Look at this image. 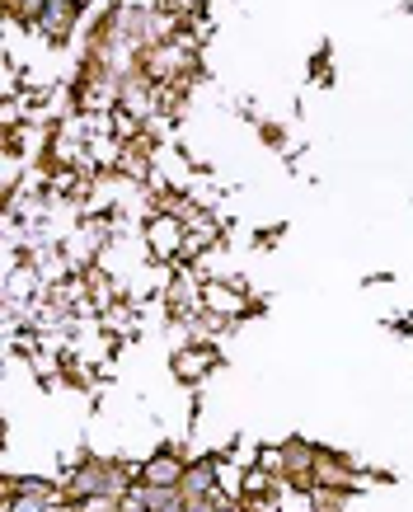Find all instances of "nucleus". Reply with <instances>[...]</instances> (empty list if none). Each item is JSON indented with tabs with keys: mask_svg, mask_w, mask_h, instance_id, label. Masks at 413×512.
Here are the masks:
<instances>
[{
	"mask_svg": "<svg viewBox=\"0 0 413 512\" xmlns=\"http://www.w3.org/2000/svg\"><path fill=\"white\" fill-rule=\"evenodd\" d=\"M71 503H85V498H127L137 489V466H123V461H108V456H80L71 480L62 484Z\"/></svg>",
	"mask_w": 413,
	"mask_h": 512,
	"instance_id": "f257e3e1",
	"label": "nucleus"
},
{
	"mask_svg": "<svg viewBox=\"0 0 413 512\" xmlns=\"http://www.w3.org/2000/svg\"><path fill=\"white\" fill-rule=\"evenodd\" d=\"M202 287H207V282H202L188 264H179L174 268V278H169V287H165V311L174 315V320H198L202 315Z\"/></svg>",
	"mask_w": 413,
	"mask_h": 512,
	"instance_id": "f03ea898",
	"label": "nucleus"
},
{
	"mask_svg": "<svg viewBox=\"0 0 413 512\" xmlns=\"http://www.w3.org/2000/svg\"><path fill=\"white\" fill-rule=\"evenodd\" d=\"M188 470V456L179 447H155L137 466V484H155V489H179Z\"/></svg>",
	"mask_w": 413,
	"mask_h": 512,
	"instance_id": "7ed1b4c3",
	"label": "nucleus"
},
{
	"mask_svg": "<svg viewBox=\"0 0 413 512\" xmlns=\"http://www.w3.org/2000/svg\"><path fill=\"white\" fill-rule=\"evenodd\" d=\"M362 470H357V461H352L348 451H329L320 447V461H315V484H329V489H343V494H357L362 489Z\"/></svg>",
	"mask_w": 413,
	"mask_h": 512,
	"instance_id": "20e7f679",
	"label": "nucleus"
},
{
	"mask_svg": "<svg viewBox=\"0 0 413 512\" xmlns=\"http://www.w3.org/2000/svg\"><path fill=\"white\" fill-rule=\"evenodd\" d=\"M146 245H151L155 264H179V249H184V221L160 217V212H155V217L146 221Z\"/></svg>",
	"mask_w": 413,
	"mask_h": 512,
	"instance_id": "39448f33",
	"label": "nucleus"
},
{
	"mask_svg": "<svg viewBox=\"0 0 413 512\" xmlns=\"http://www.w3.org/2000/svg\"><path fill=\"white\" fill-rule=\"evenodd\" d=\"M76 19H80L76 0H47V10H43V19H38V29L33 33H43L47 43L66 47L71 43V33H76Z\"/></svg>",
	"mask_w": 413,
	"mask_h": 512,
	"instance_id": "423d86ee",
	"label": "nucleus"
},
{
	"mask_svg": "<svg viewBox=\"0 0 413 512\" xmlns=\"http://www.w3.org/2000/svg\"><path fill=\"white\" fill-rule=\"evenodd\" d=\"M216 362H221V353H216L212 343H184V348H179V353H174V376H179V381H202V376L212 372Z\"/></svg>",
	"mask_w": 413,
	"mask_h": 512,
	"instance_id": "0eeeda50",
	"label": "nucleus"
},
{
	"mask_svg": "<svg viewBox=\"0 0 413 512\" xmlns=\"http://www.w3.org/2000/svg\"><path fill=\"white\" fill-rule=\"evenodd\" d=\"M221 466H226V456H198V461H188L184 470V494H212L221 489Z\"/></svg>",
	"mask_w": 413,
	"mask_h": 512,
	"instance_id": "6e6552de",
	"label": "nucleus"
},
{
	"mask_svg": "<svg viewBox=\"0 0 413 512\" xmlns=\"http://www.w3.org/2000/svg\"><path fill=\"white\" fill-rule=\"evenodd\" d=\"M47 0H5V19L10 24H19V29H38V19H43Z\"/></svg>",
	"mask_w": 413,
	"mask_h": 512,
	"instance_id": "1a4fd4ad",
	"label": "nucleus"
},
{
	"mask_svg": "<svg viewBox=\"0 0 413 512\" xmlns=\"http://www.w3.org/2000/svg\"><path fill=\"white\" fill-rule=\"evenodd\" d=\"M343 503H348L343 489H329V484H315V489H310V512H343Z\"/></svg>",
	"mask_w": 413,
	"mask_h": 512,
	"instance_id": "9d476101",
	"label": "nucleus"
}]
</instances>
